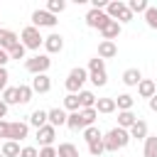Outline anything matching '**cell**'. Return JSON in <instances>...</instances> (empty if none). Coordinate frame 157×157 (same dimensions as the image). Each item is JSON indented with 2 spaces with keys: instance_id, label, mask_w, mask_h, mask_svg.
<instances>
[{
  "instance_id": "cell-1",
  "label": "cell",
  "mask_w": 157,
  "mask_h": 157,
  "mask_svg": "<svg viewBox=\"0 0 157 157\" xmlns=\"http://www.w3.org/2000/svg\"><path fill=\"white\" fill-rule=\"evenodd\" d=\"M130 130H123V128H113L103 135V145H105V152H118L123 150L128 142H130Z\"/></svg>"
},
{
  "instance_id": "cell-2",
  "label": "cell",
  "mask_w": 157,
  "mask_h": 157,
  "mask_svg": "<svg viewBox=\"0 0 157 157\" xmlns=\"http://www.w3.org/2000/svg\"><path fill=\"white\" fill-rule=\"evenodd\" d=\"M88 81L93 86H105L108 83V74H105V61L101 56H93L88 61Z\"/></svg>"
},
{
  "instance_id": "cell-3",
  "label": "cell",
  "mask_w": 157,
  "mask_h": 157,
  "mask_svg": "<svg viewBox=\"0 0 157 157\" xmlns=\"http://www.w3.org/2000/svg\"><path fill=\"white\" fill-rule=\"evenodd\" d=\"M105 15H108L110 20H115V22H132V12H130V7H128L123 0H113V2H108Z\"/></svg>"
},
{
  "instance_id": "cell-4",
  "label": "cell",
  "mask_w": 157,
  "mask_h": 157,
  "mask_svg": "<svg viewBox=\"0 0 157 157\" xmlns=\"http://www.w3.org/2000/svg\"><path fill=\"white\" fill-rule=\"evenodd\" d=\"M88 81V69H81V66H76V69H71L69 71V76H66V91L69 93H81V86Z\"/></svg>"
},
{
  "instance_id": "cell-5",
  "label": "cell",
  "mask_w": 157,
  "mask_h": 157,
  "mask_svg": "<svg viewBox=\"0 0 157 157\" xmlns=\"http://www.w3.org/2000/svg\"><path fill=\"white\" fill-rule=\"evenodd\" d=\"M52 66V59L49 54H37L32 59H25V69L32 74V76H39V74H47V69Z\"/></svg>"
},
{
  "instance_id": "cell-6",
  "label": "cell",
  "mask_w": 157,
  "mask_h": 157,
  "mask_svg": "<svg viewBox=\"0 0 157 157\" xmlns=\"http://www.w3.org/2000/svg\"><path fill=\"white\" fill-rule=\"evenodd\" d=\"M20 39H22L25 49H34V52L44 44V37H42V34H39V29H37V27H32V25H27V27L22 29Z\"/></svg>"
},
{
  "instance_id": "cell-7",
  "label": "cell",
  "mask_w": 157,
  "mask_h": 157,
  "mask_svg": "<svg viewBox=\"0 0 157 157\" xmlns=\"http://www.w3.org/2000/svg\"><path fill=\"white\" fill-rule=\"evenodd\" d=\"M108 22H110V17L105 15V10H93V7H91V10L86 12V25H88L91 29H98V32H101Z\"/></svg>"
},
{
  "instance_id": "cell-8",
  "label": "cell",
  "mask_w": 157,
  "mask_h": 157,
  "mask_svg": "<svg viewBox=\"0 0 157 157\" xmlns=\"http://www.w3.org/2000/svg\"><path fill=\"white\" fill-rule=\"evenodd\" d=\"M56 15H52V12H47V10H34L32 12V27H56Z\"/></svg>"
},
{
  "instance_id": "cell-9",
  "label": "cell",
  "mask_w": 157,
  "mask_h": 157,
  "mask_svg": "<svg viewBox=\"0 0 157 157\" xmlns=\"http://www.w3.org/2000/svg\"><path fill=\"white\" fill-rule=\"evenodd\" d=\"M54 140H56V128H52L49 123H47L44 128H39V130H37V142H39L42 147H52V145H54Z\"/></svg>"
},
{
  "instance_id": "cell-10",
  "label": "cell",
  "mask_w": 157,
  "mask_h": 157,
  "mask_svg": "<svg viewBox=\"0 0 157 157\" xmlns=\"http://www.w3.org/2000/svg\"><path fill=\"white\" fill-rule=\"evenodd\" d=\"M17 44H20V37H17L12 29H2V27H0V49H5V52L10 54Z\"/></svg>"
},
{
  "instance_id": "cell-11",
  "label": "cell",
  "mask_w": 157,
  "mask_h": 157,
  "mask_svg": "<svg viewBox=\"0 0 157 157\" xmlns=\"http://www.w3.org/2000/svg\"><path fill=\"white\" fill-rule=\"evenodd\" d=\"M27 135H29V123H22V120L10 123V140L20 142V140H25Z\"/></svg>"
},
{
  "instance_id": "cell-12",
  "label": "cell",
  "mask_w": 157,
  "mask_h": 157,
  "mask_svg": "<svg viewBox=\"0 0 157 157\" xmlns=\"http://www.w3.org/2000/svg\"><path fill=\"white\" fill-rule=\"evenodd\" d=\"M44 49L49 52V54H59L61 49H64V37L61 34H49V37H44Z\"/></svg>"
},
{
  "instance_id": "cell-13",
  "label": "cell",
  "mask_w": 157,
  "mask_h": 157,
  "mask_svg": "<svg viewBox=\"0 0 157 157\" xmlns=\"http://www.w3.org/2000/svg\"><path fill=\"white\" fill-rule=\"evenodd\" d=\"M32 91L34 93H49V88H52V78L47 76V74H39V76H34L32 78Z\"/></svg>"
},
{
  "instance_id": "cell-14",
  "label": "cell",
  "mask_w": 157,
  "mask_h": 157,
  "mask_svg": "<svg viewBox=\"0 0 157 157\" xmlns=\"http://www.w3.org/2000/svg\"><path fill=\"white\" fill-rule=\"evenodd\" d=\"M137 93H140V98H152V96L157 93V83H155L152 78H142V81L137 83Z\"/></svg>"
},
{
  "instance_id": "cell-15",
  "label": "cell",
  "mask_w": 157,
  "mask_h": 157,
  "mask_svg": "<svg viewBox=\"0 0 157 157\" xmlns=\"http://www.w3.org/2000/svg\"><path fill=\"white\" fill-rule=\"evenodd\" d=\"M47 115H49V125H52V128L66 125V118H69L64 108H52V110H47Z\"/></svg>"
},
{
  "instance_id": "cell-16",
  "label": "cell",
  "mask_w": 157,
  "mask_h": 157,
  "mask_svg": "<svg viewBox=\"0 0 157 157\" xmlns=\"http://www.w3.org/2000/svg\"><path fill=\"white\" fill-rule=\"evenodd\" d=\"M135 123H137V115H135L132 110H118V128L130 130Z\"/></svg>"
},
{
  "instance_id": "cell-17",
  "label": "cell",
  "mask_w": 157,
  "mask_h": 157,
  "mask_svg": "<svg viewBox=\"0 0 157 157\" xmlns=\"http://www.w3.org/2000/svg\"><path fill=\"white\" fill-rule=\"evenodd\" d=\"M101 34H103V39L105 42H113V39H118L120 37V22H115V20H110L103 29H101Z\"/></svg>"
},
{
  "instance_id": "cell-18",
  "label": "cell",
  "mask_w": 157,
  "mask_h": 157,
  "mask_svg": "<svg viewBox=\"0 0 157 157\" xmlns=\"http://www.w3.org/2000/svg\"><path fill=\"white\" fill-rule=\"evenodd\" d=\"M115 54H118V47H115V42H105V39H103V42L98 44V56H101L103 61H105V59H113Z\"/></svg>"
},
{
  "instance_id": "cell-19",
  "label": "cell",
  "mask_w": 157,
  "mask_h": 157,
  "mask_svg": "<svg viewBox=\"0 0 157 157\" xmlns=\"http://www.w3.org/2000/svg\"><path fill=\"white\" fill-rule=\"evenodd\" d=\"M140 81H142L140 69H125V71H123V83H125V86H137Z\"/></svg>"
},
{
  "instance_id": "cell-20",
  "label": "cell",
  "mask_w": 157,
  "mask_h": 157,
  "mask_svg": "<svg viewBox=\"0 0 157 157\" xmlns=\"http://www.w3.org/2000/svg\"><path fill=\"white\" fill-rule=\"evenodd\" d=\"M47 123H49L47 110H39V108H37V110H32V115H29V125H34V128L39 130V128H44Z\"/></svg>"
},
{
  "instance_id": "cell-21",
  "label": "cell",
  "mask_w": 157,
  "mask_h": 157,
  "mask_svg": "<svg viewBox=\"0 0 157 157\" xmlns=\"http://www.w3.org/2000/svg\"><path fill=\"white\" fill-rule=\"evenodd\" d=\"M130 137L132 140H147V123L137 118V123L130 128Z\"/></svg>"
},
{
  "instance_id": "cell-22",
  "label": "cell",
  "mask_w": 157,
  "mask_h": 157,
  "mask_svg": "<svg viewBox=\"0 0 157 157\" xmlns=\"http://www.w3.org/2000/svg\"><path fill=\"white\" fill-rule=\"evenodd\" d=\"M0 152H2L5 157H20L22 147H20V142H15V140H5L2 147H0Z\"/></svg>"
},
{
  "instance_id": "cell-23",
  "label": "cell",
  "mask_w": 157,
  "mask_h": 157,
  "mask_svg": "<svg viewBox=\"0 0 157 157\" xmlns=\"http://www.w3.org/2000/svg\"><path fill=\"white\" fill-rule=\"evenodd\" d=\"M115 108H118V105H115V98H98V101H96V110L103 113V115L113 113Z\"/></svg>"
},
{
  "instance_id": "cell-24",
  "label": "cell",
  "mask_w": 157,
  "mask_h": 157,
  "mask_svg": "<svg viewBox=\"0 0 157 157\" xmlns=\"http://www.w3.org/2000/svg\"><path fill=\"white\" fill-rule=\"evenodd\" d=\"M66 128H69V130H86V125H83V118H81V110H76V113H69V118H66Z\"/></svg>"
},
{
  "instance_id": "cell-25",
  "label": "cell",
  "mask_w": 157,
  "mask_h": 157,
  "mask_svg": "<svg viewBox=\"0 0 157 157\" xmlns=\"http://www.w3.org/2000/svg\"><path fill=\"white\" fill-rule=\"evenodd\" d=\"M32 96H34V91H32V86H27V83H20L17 86V103H29L32 101Z\"/></svg>"
},
{
  "instance_id": "cell-26",
  "label": "cell",
  "mask_w": 157,
  "mask_h": 157,
  "mask_svg": "<svg viewBox=\"0 0 157 157\" xmlns=\"http://www.w3.org/2000/svg\"><path fill=\"white\" fill-rule=\"evenodd\" d=\"M115 105H118V110H132L135 98H132L130 93H120V96L115 98Z\"/></svg>"
},
{
  "instance_id": "cell-27",
  "label": "cell",
  "mask_w": 157,
  "mask_h": 157,
  "mask_svg": "<svg viewBox=\"0 0 157 157\" xmlns=\"http://www.w3.org/2000/svg\"><path fill=\"white\" fill-rule=\"evenodd\" d=\"M142 155L145 157H157V135H147L145 147H142Z\"/></svg>"
},
{
  "instance_id": "cell-28",
  "label": "cell",
  "mask_w": 157,
  "mask_h": 157,
  "mask_svg": "<svg viewBox=\"0 0 157 157\" xmlns=\"http://www.w3.org/2000/svg\"><path fill=\"white\" fill-rule=\"evenodd\" d=\"M56 155H59V157H78V147L71 145V142H61V145L56 147Z\"/></svg>"
},
{
  "instance_id": "cell-29",
  "label": "cell",
  "mask_w": 157,
  "mask_h": 157,
  "mask_svg": "<svg viewBox=\"0 0 157 157\" xmlns=\"http://www.w3.org/2000/svg\"><path fill=\"white\" fill-rule=\"evenodd\" d=\"M64 108H66L69 113H76V110H81V101H78V93H69V96L64 98Z\"/></svg>"
},
{
  "instance_id": "cell-30",
  "label": "cell",
  "mask_w": 157,
  "mask_h": 157,
  "mask_svg": "<svg viewBox=\"0 0 157 157\" xmlns=\"http://www.w3.org/2000/svg\"><path fill=\"white\" fill-rule=\"evenodd\" d=\"M78 101H81V110H83V108H96V101H98V98H96L91 91H81V93H78Z\"/></svg>"
},
{
  "instance_id": "cell-31",
  "label": "cell",
  "mask_w": 157,
  "mask_h": 157,
  "mask_svg": "<svg viewBox=\"0 0 157 157\" xmlns=\"http://www.w3.org/2000/svg\"><path fill=\"white\" fill-rule=\"evenodd\" d=\"M2 103L5 105H15L17 103V86H7L2 91Z\"/></svg>"
},
{
  "instance_id": "cell-32",
  "label": "cell",
  "mask_w": 157,
  "mask_h": 157,
  "mask_svg": "<svg viewBox=\"0 0 157 157\" xmlns=\"http://www.w3.org/2000/svg\"><path fill=\"white\" fill-rule=\"evenodd\" d=\"M81 118H83V125L91 128V125L96 123V118H98V110H96V108H83V110H81Z\"/></svg>"
},
{
  "instance_id": "cell-33",
  "label": "cell",
  "mask_w": 157,
  "mask_h": 157,
  "mask_svg": "<svg viewBox=\"0 0 157 157\" xmlns=\"http://www.w3.org/2000/svg\"><path fill=\"white\" fill-rule=\"evenodd\" d=\"M83 140L91 145V142H96V140H103V135H101V130H98L96 125H91V128L83 130Z\"/></svg>"
},
{
  "instance_id": "cell-34",
  "label": "cell",
  "mask_w": 157,
  "mask_h": 157,
  "mask_svg": "<svg viewBox=\"0 0 157 157\" xmlns=\"http://www.w3.org/2000/svg\"><path fill=\"white\" fill-rule=\"evenodd\" d=\"M128 7H130V12H132V15H135V12H142V15H145L150 5H147V0H130V2H128Z\"/></svg>"
},
{
  "instance_id": "cell-35",
  "label": "cell",
  "mask_w": 157,
  "mask_h": 157,
  "mask_svg": "<svg viewBox=\"0 0 157 157\" xmlns=\"http://www.w3.org/2000/svg\"><path fill=\"white\" fill-rule=\"evenodd\" d=\"M145 22H147V27L150 29H157V7H147V12H145Z\"/></svg>"
},
{
  "instance_id": "cell-36",
  "label": "cell",
  "mask_w": 157,
  "mask_h": 157,
  "mask_svg": "<svg viewBox=\"0 0 157 157\" xmlns=\"http://www.w3.org/2000/svg\"><path fill=\"white\" fill-rule=\"evenodd\" d=\"M64 10H66V2H64V0H49V2H47V12H52V15L64 12Z\"/></svg>"
},
{
  "instance_id": "cell-37",
  "label": "cell",
  "mask_w": 157,
  "mask_h": 157,
  "mask_svg": "<svg viewBox=\"0 0 157 157\" xmlns=\"http://www.w3.org/2000/svg\"><path fill=\"white\" fill-rule=\"evenodd\" d=\"M88 152H91L93 157H101V155L105 152V145H103V140H96V142H91V145H88Z\"/></svg>"
},
{
  "instance_id": "cell-38",
  "label": "cell",
  "mask_w": 157,
  "mask_h": 157,
  "mask_svg": "<svg viewBox=\"0 0 157 157\" xmlns=\"http://www.w3.org/2000/svg\"><path fill=\"white\" fill-rule=\"evenodd\" d=\"M25 52H27V49H25V44L20 42V44L10 52V59H17V61H20V59H25Z\"/></svg>"
},
{
  "instance_id": "cell-39",
  "label": "cell",
  "mask_w": 157,
  "mask_h": 157,
  "mask_svg": "<svg viewBox=\"0 0 157 157\" xmlns=\"http://www.w3.org/2000/svg\"><path fill=\"white\" fill-rule=\"evenodd\" d=\"M7 78H10V74H7V69L5 66H0V93L7 88Z\"/></svg>"
},
{
  "instance_id": "cell-40",
  "label": "cell",
  "mask_w": 157,
  "mask_h": 157,
  "mask_svg": "<svg viewBox=\"0 0 157 157\" xmlns=\"http://www.w3.org/2000/svg\"><path fill=\"white\" fill-rule=\"evenodd\" d=\"M0 137L2 140H10V123L7 120H0Z\"/></svg>"
},
{
  "instance_id": "cell-41",
  "label": "cell",
  "mask_w": 157,
  "mask_h": 157,
  "mask_svg": "<svg viewBox=\"0 0 157 157\" xmlns=\"http://www.w3.org/2000/svg\"><path fill=\"white\" fill-rule=\"evenodd\" d=\"M20 157H39V150L37 147H22Z\"/></svg>"
},
{
  "instance_id": "cell-42",
  "label": "cell",
  "mask_w": 157,
  "mask_h": 157,
  "mask_svg": "<svg viewBox=\"0 0 157 157\" xmlns=\"http://www.w3.org/2000/svg\"><path fill=\"white\" fill-rule=\"evenodd\" d=\"M39 157H59V155H56V147H42Z\"/></svg>"
},
{
  "instance_id": "cell-43",
  "label": "cell",
  "mask_w": 157,
  "mask_h": 157,
  "mask_svg": "<svg viewBox=\"0 0 157 157\" xmlns=\"http://www.w3.org/2000/svg\"><path fill=\"white\" fill-rule=\"evenodd\" d=\"M7 61H10V54H7L5 49H0V66H5Z\"/></svg>"
},
{
  "instance_id": "cell-44",
  "label": "cell",
  "mask_w": 157,
  "mask_h": 157,
  "mask_svg": "<svg viewBox=\"0 0 157 157\" xmlns=\"http://www.w3.org/2000/svg\"><path fill=\"white\" fill-rule=\"evenodd\" d=\"M7 108H10V105H5V103H2V98H0V120H5V118H7Z\"/></svg>"
},
{
  "instance_id": "cell-45",
  "label": "cell",
  "mask_w": 157,
  "mask_h": 157,
  "mask_svg": "<svg viewBox=\"0 0 157 157\" xmlns=\"http://www.w3.org/2000/svg\"><path fill=\"white\" fill-rule=\"evenodd\" d=\"M150 110H155V113H157V93L150 98Z\"/></svg>"
},
{
  "instance_id": "cell-46",
  "label": "cell",
  "mask_w": 157,
  "mask_h": 157,
  "mask_svg": "<svg viewBox=\"0 0 157 157\" xmlns=\"http://www.w3.org/2000/svg\"><path fill=\"white\" fill-rule=\"evenodd\" d=\"M0 157H5V155H2V152H0Z\"/></svg>"
},
{
  "instance_id": "cell-47",
  "label": "cell",
  "mask_w": 157,
  "mask_h": 157,
  "mask_svg": "<svg viewBox=\"0 0 157 157\" xmlns=\"http://www.w3.org/2000/svg\"><path fill=\"white\" fill-rule=\"evenodd\" d=\"M0 22H2V20H0Z\"/></svg>"
}]
</instances>
